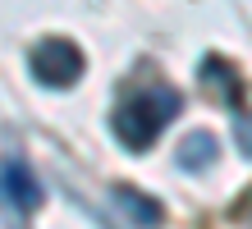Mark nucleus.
Here are the masks:
<instances>
[{
    "mask_svg": "<svg viewBox=\"0 0 252 229\" xmlns=\"http://www.w3.org/2000/svg\"><path fill=\"white\" fill-rule=\"evenodd\" d=\"M0 193H5V202H14L19 211H37L41 206V183H37V174L28 170L23 161H5L0 165Z\"/></svg>",
    "mask_w": 252,
    "mask_h": 229,
    "instance_id": "7ed1b4c3",
    "label": "nucleus"
},
{
    "mask_svg": "<svg viewBox=\"0 0 252 229\" xmlns=\"http://www.w3.org/2000/svg\"><path fill=\"white\" fill-rule=\"evenodd\" d=\"M28 73L51 92H69L87 73V55L69 37H46V41H37L28 51Z\"/></svg>",
    "mask_w": 252,
    "mask_h": 229,
    "instance_id": "f03ea898",
    "label": "nucleus"
},
{
    "mask_svg": "<svg viewBox=\"0 0 252 229\" xmlns=\"http://www.w3.org/2000/svg\"><path fill=\"white\" fill-rule=\"evenodd\" d=\"M216 156H220V142H216V133H206V129L188 133L184 142H179V151H174L179 170H211Z\"/></svg>",
    "mask_w": 252,
    "mask_h": 229,
    "instance_id": "20e7f679",
    "label": "nucleus"
},
{
    "mask_svg": "<svg viewBox=\"0 0 252 229\" xmlns=\"http://www.w3.org/2000/svg\"><path fill=\"white\" fill-rule=\"evenodd\" d=\"M179 110H184V97L170 83L138 87V92H128V97L115 105V137H120L128 151H147L160 137V129L174 124Z\"/></svg>",
    "mask_w": 252,
    "mask_h": 229,
    "instance_id": "f257e3e1",
    "label": "nucleus"
},
{
    "mask_svg": "<svg viewBox=\"0 0 252 229\" xmlns=\"http://www.w3.org/2000/svg\"><path fill=\"white\" fill-rule=\"evenodd\" d=\"M115 202H120L138 225H147V229L160 225V206L152 202V197H142V193H133V188H115Z\"/></svg>",
    "mask_w": 252,
    "mask_h": 229,
    "instance_id": "39448f33",
    "label": "nucleus"
}]
</instances>
